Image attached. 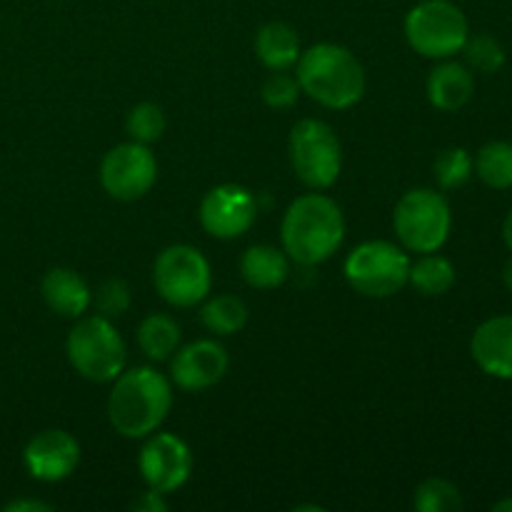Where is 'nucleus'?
I'll list each match as a JSON object with an SVG mask.
<instances>
[{"instance_id":"1","label":"nucleus","mask_w":512,"mask_h":512,"mask_svg":"<svg viewBox=\"0 0 512 512\" xmlns=\"http://www.w3.org/2000/svg\"><path fill=\"white\" fill-rule=\"evenodd\" d=\"M173 405V385L153 368L123 370L113 380L108 420L123 438H148L163 425Z\"/></svg>"},{"instance_id":"2","label":"nucleus","mask_w":512,"mask_h":512,"mask_svg":"<svg viewBox=\"0 0 512 512\" xmlns=\"http://www.w3.org/2000/svg\"><path fill=\"white\" fill-rule=\"evenodd\" d=\"M283 250L300 265H320L343 245L345 218L340 205L323 193L300 195L285 210Z\"/></svg>"},{"instance_id":"3","label":"nucleus","mask_w":512,"mask_h":512,"mask_svg":"<svg viewBox=\"0 0 512 512\" xmlns=\"http://www.w3.org/2000/svg\"><path fill=\"white\" fill-rule=\"evenodd\" d=\"M300 90L330 110L353 108L365 93V70L348 48L318 43L298 58Z\"/></svg>"},{"instance_id":"4","label":"nucleus","mask_w":512,"mask_h":512,"mask_svg":"<svg viewBox=\"0 0 512 512\" xmlns=\"http://www.w3.org/2000/svg\"><path fill=\"white\" fill-rule=\"evenodd\" d=\"M65 353L75 373L90 383H113L128 360L123 335L103 315H90L75 323L65 340Z\"/></svg>"},{"instance_id":"5","label":"nucleus","mask_w":512,"mask_h":512,"mask_svg":"<svg viewBox=\"0 0 512 512\" xmlns=\"http://www.w3.org/2000/svg\"><path fill=\"white\" fill-rule=\"evenodd\" d=\"M395 235L410 253H438L450 238L453 213L443 193L430 188L408 190L393 213Z\"/></svg>"},{"instance_id":"6","label":"nucleus","mask_w":512,"mask_h":512,"mask_svg":"<svg viewBox=\"0 0 512 512\" xmlns=\"http://www.w3.org/2000/svg\"><path fill=\"white\" fill-rule=\"evenodd\" d=\"M405 38L423 58L448 60L463 53L470 25L453 0H423L405 18Z\"/></svg>"},{"instance_id":"7","label":"nucleus","mask_w":512,"mask_h":512,"mask_svg":"<svg viewBox=\"0 0 512 512\" xmlns=\"http://www.w3.org/2000/svg\"><path fill=\"white\" fill-rule=\"evenodd\" d=\"M410 255L388 240H368L345 260V278L365 298H390L408 285Z\"/></svg>"},{"instance_id":"8","label":"nucleus","mask_w":512,"mask_h":512,"mask_svg":"<svg viewBox=\"0 0 512 512\" xmlns=\"http://www.w3.org/2000/svg\"><path fill=\"white\" fill-rule=\"evenodd\" d=\"M290 165L300 183L313 190H325L338 180L343 168V148L328 123L305 118L295 123L288 138Z\"/></svg>"},{"instance_id":"9","label":"nucleus","mask_w":512,"mask_h":512,"mask_svg":"<svg viewBox=\"0 0 512 512\" xmlns=\"http://www.w3.org/2000/svg\"><path fill=\"white\" fill-rule=\"evenodd\" d=\"M155 290L175 308H193L203 303L213 285L210 263L193 245H170L155 258Z\"/></svg>"},{"instance_id":"10","label":"nucleus","mask_w":512,"mask_h":512,"mask_svg":"<svg viewBox=\"0 0 512 512\" xmlns=\"http://www.w3.org/2000/svg\"><path fill=\"white\" fill-rule=\"evenodd\" d=\"M158 178V163L155 155L150 153L148 145L143 143H120L113 150H108L100 165V183L105 193L115 200H140Z\"/></svg>"},{"instance_id":"11","label":"nucleus","mask_w":512,"mask_h":512,"mask_svg":"<svg viewBox=\"0 0 512 512\" xmlns=\"http://www.w3.org/2000/svg\"><path fill=\"white\" fill-rule=\"evenodd\" d=\"M258 215L253 193L243 185L225 183L208 190L200 203V225L218 240H235L248 233Z\"/></svg>"},{"instance_id":"12","label":"nucleus","mask_w":512,"mask_h":512,"mask_svg":"<svg viewBox=\"0 0 512 512\" xmlns=\"http://www.w3.org/2000/svg\"><path fill=\"white\" fill-rule=\"evenodd\" d=\"M138 470L148 488L163 495L175 493L188 483L190 470H193V455L178 435L155 433L148 435V443L140 450Z\"/></svg>"},{"instance_id":"13","label":"nucleus","mask_w":512,"mask_h":512,"mask_svg":"<svg viewBox=\"0 0 512 512\" xmlns=\"http://www.w3.org/2000/svg\"><path fill=\"white\" fill-rule=\"evenodd\" d=\"M23 463L40 483H60L78 468L80 445L65 430H43L28 440Z\"/></svg>"},{"instance_id":"14","label":"nucleus","mask_w":512,"mask_h":512,"mask_svg":"<svg viewBox=\"0 0 512 512\" xmlns=\"http://www.w3.org/2000/svg\"><path fill=\"white\" fill-rule=\"evenodd\" d=\"M228 363V353L218 340H195L175 350V358L170 363V380L180 390L198 393L220 383L228 373Z\"/></svg>"},{"instance_id":"15","label":"nucleus","mask_w":512,"mask_h":512,"mask_svg":"<svg viewBox=\"0 0 512 512\" xmlns=\"http://www.w3.org/2000/svg\"><path fill=\"white\" fill-rule=\"evenodd\" d=\"M470 355L485 375L512 380V315H495L475 328Z\"/></svg>"},{"instance_id":"16","label":"nucleus","mask_w":512,"mask_h":512,"mask_svg":"<svg viewBox=\"0 0 512 512\" xmlns=\"http://www.w3.org/2000/svg\"><path fill=\"white\" fill-rule=\"evenodd\" d=\"M425 93H428V100L433 108L443 110V113H455V110L465 108L473 100L475 78L468 65L445 60V63L435 65L430 70Z\"/></svg>"},{"instance_id":"17","label":"nucleus","mask_w":512,"mask_h":512,"mask_svg":"<svg viewBox=\"0 0 512 512\" xmlns=\"http://www.w3.org/2000/svg\"><path fill=\"white\" fill-rule=\"evenodd\" d=\"M45 305L63 318H80L93 303L88 283L70 268H53L40 285Z\"/></svg>"},{"instance_id":"18","label":"nucleus","mask_w":512,"mask_h":512,"mask_svg":"<svg viewBox=\"0 0 512 512\" xmlns=\"http://www.w3.org/2000/svg\"><path fill=\"white\" fill-rule=\"evenodd\" d=\"M240 273L250 288H280L290 275V258L285 250L273 248V245H253L240 258Z\"/></svg>"},{"instance_id":"19","label":"nucleus","mask_w":512,"mask_h":512,"mask_svg":"<svg viewBox=\"0 0 512 512\" xmlns=\"http://www.w3.org/2000/svg\"><path fill=\"white\" fill-rule=\"evenodd\" d=\"M298 33L288 23H268L255 35V55L270 70H288L300 58Z\"/></svg>"},{"instance_id":"20","label":"nucleus","mask_w":512,"mask_h":512,"mask_svg":"<svg viewBox=\"0 0 512 512\" xmlns=\"http://www.w3.org/2000/svg\"><path fill=\"white\" fill-rule=\"evenodd\" d=\"M138 345L145 353V358L155 360V363L173 358L180 345L178 323L165 313L148 315L138 328Z\"/></svg>"},{"instance_id":"21","label":"nucleus","mask_w":512,"mask_h":512,"mask_svg":"<svg viewBox=\"0 0 512 512\" xmlns=\"http://www.w3.org/2000/svg\"><path fill=\"white\" fill-rule=\"evenodd\" d=\"M455 265L438 253H423V258L410 263L408 283L418 290L420 295L438 298L445 295L455 285Z\"/></svg>"},{"instance_id":"22","label":"nucleus","mask_w":512,"mask_h":512,"mask_svg":"<svg viewBox=\"0 0 512 512\" xmlns=\"http://www.w3.org/2000/svg\"><path fill=\"white\" fill-rule=\"evenodd\" d=\"M473 173L493 190L512 188V143L493 140L483 145L473 160Z\"/></svg>"},{"instance_id":"23","label":"nucleus","mask_w":512,"mask_h":512,"mask_svg":"<svg viewBox=\"0 0 512 512\" xmlns=\"http://www.w3.org/2000/svg\"><path fill=\"white\" fill-rule=\"evenodd\" d=\"M200 320L215 335H235L248 323V308L235 295H218L200 310Z\"/></svg>"},{"instance_id":"24","label":"nucleus","mask_w":512,"mask_h":512,"mask_svg":"<svg viewBox=\"0 0 512 512\" xmlns=\"http://www.w3.org/2000/svg\"><path fill=\"white\" fill-rule=\"evenodd\" d=\"M415 510L420 512H458L463 510V495L450 480L428 478L415 490Z\"/></svg>"},{"instance_id":"25","label":"nucleus","mask_w":512,"mask_h":512,"mask_svg":"<svg viewBox=\"0 0 512 512\" xmlns=\"http://www.w3.org/2000/svg\"><path fill=\"white\" fill-rule=\"evenodd\" d=\"M473 155L465 148H448L435 158L433 175L443 190H458L473 178Z\"/></svg>"},{"instance_id":"26","label":"nucleus","mask_w":512,"mask_h":512,"mask_svg":"<svg viewBox=\"0 0 512 512\" xmlns=\"http://www.w3.org/2000/svg\"><path fill=\"white\" fill-rule=\"evenodd\" d=\"M125 128H128L130 140H135V143H143V145L155 143V140H160V135L165 133L163 108L155 103L135 105V108L128 113Z\"/></svg>"},{"instance_id":"27","label":"nucleus","mask_w":512,"mask_h":512,"mask_svg":"<svg viewBox=\"0 0 512 512\" xmlns=\"http://www.w3.org/2000/svg\"><path fill=\"white\" fill-rule=\"evenodd\" d=\"M463 53L470 68L478 70V73L493 75L505 65V48L493 35H475V38H468Z\"/></svg>"},{"instance_id":"28","label":"nucleus","mask_w":512,"mask_h":512,"mask_svg":"<svg viewBox=\"0 0 512 512\" xmlns=\"http://www.w3.org/2000/svg\"><path fill=\"white\" fill-rule=\"evenodd\" d=\"M300 95V83L298 78L288 75L285 70H273L268 75V80L263 83V100L268 108L275 110H285L290 105L298 103Z\"/></svg>"},{"instance_id":"29","label":"nucleus","mask_w":512,"mask_h":512,"mask_svg":"<svg viewBox=\"0 0 512 512\" xmlns=\"http://www.w3.org/2000/svg\"><path fill=\"white\" fill-rule=\"evenodd\" d=\"M95 305H98L103 318H118L130 308V288L125 280L108 278L95 293Z\"/></svg>"},{"instance_id":"30","label":"nucleus","mask_w":512,"mask_h":512,"mask_svg":"<svg viewBox=\"0 0 512 512\" xmlns=\"http://www.w3.org/2000/svg\"><path fill=\"white\" fill-rule=\"evenodd\" d=\"M130 508L140 510V512H165L168 510V503L163 500V493L148 488V493H143L140 498H135L133 503H130Z\"/></svg>"},{"instance_id":"31","label":"nucleus","mask_w":512,"mask_h":512,"mask_svg":"<svg viewBox=\"0 0 512 512\" xmlns=\"http://www.w3.org/2000/svg\"><path fill=\"white\" fill-rule=\"evenodd\" d=\"M5 510H8V512H23V510H30V512H48L50 505L38 503V500H15V503L5 505Z\"/></svg>"},{"instance_id":"32","label":"nucleus","mask_w":512,"mask_h":512,"mask_svg":"<svg viewBox=\"0 0 512 512\" xmlns=\"http://www.w3.org/2000/svg\"><path fill=\"white\" fill-rule=\"evenodd\" d=\"M503 240H505V245H508V250L512 253V208H510V213L505 215V223H503Z\"/></svg>"},{"instance_id":"33","label":"nucleus","mask_w":512,"mask_h":512,"mask_svg":"<svg viewBox=\"0 0 512 512\" xmlns=\"http://www.w3.org/2000/svg\"><path fill=\"white\" fill-rule=\"evenodd\" d=\"M503 283H505V288L512 293V258L505 263V268H503Z\"/></svg>"},{"instance_id":"34","label":"nucleus","mask_w":512,"mask_h":512,"mask_svg":"<svg viewBox=\"0 0 512 512\" xmlns=\"http://www.w3.org/2000/svg\"><path fill=\"white\" fill-rule=\"evenodd\" d=\"M493 510L495 512H512V495H510V498L500 500V503H495Z\"/></svg>"}]
</instances>
